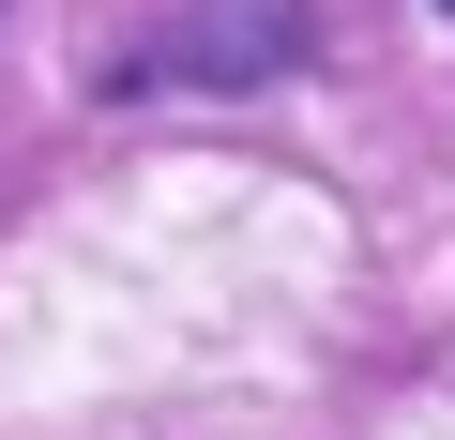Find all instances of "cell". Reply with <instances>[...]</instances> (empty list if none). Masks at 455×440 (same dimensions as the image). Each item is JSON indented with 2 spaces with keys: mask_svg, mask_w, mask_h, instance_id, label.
<instances>
[{
  "mask_svg": "<svg viewBox=\"0 0 455 440\" xmlns=\"http://www.w3.org/2000/svg\"><path fill=\"white\" fill-rule=\"evenodd\" d=\"M304 61V0H182L152 31L137 76H182V92H243V76H289Z\"/></svg>",
  "mask_w": 455,
  "mask_h": 440,
  "instance_id": "1",
  "label": "cell"
}]
</instances>
